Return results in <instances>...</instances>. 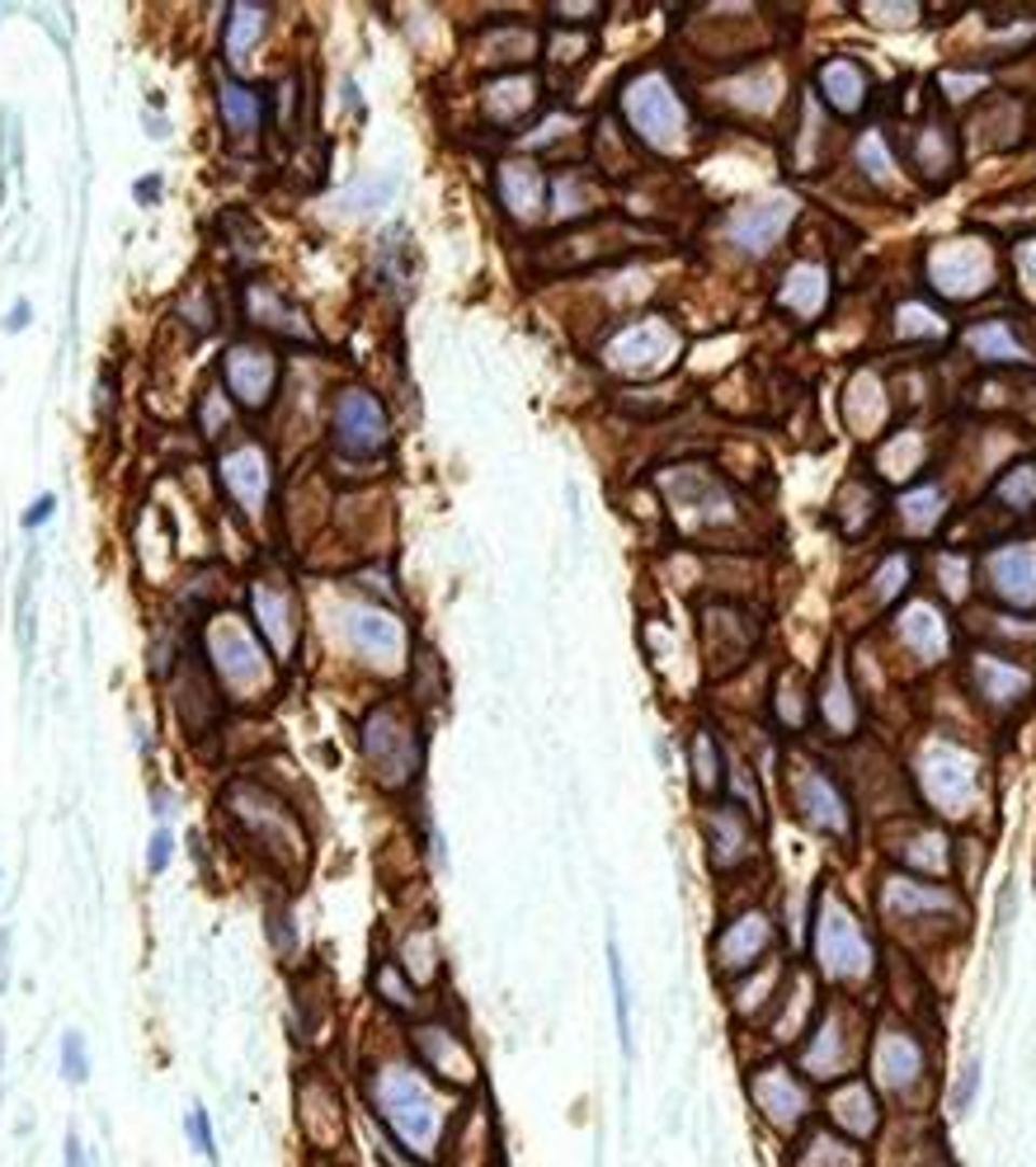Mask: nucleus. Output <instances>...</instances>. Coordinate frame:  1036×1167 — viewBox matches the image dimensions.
Here are the masks:
<instances>
[{
    "label": "nucleus",
    "instance_id": "obj_1",
    "mask_svg": "<svg viewBox=\"0 0 1036 1167\" xmlns=\"http://www.w3.org/2000/svg\"><path fill=\"white\" fill-rule=\"evenodd\" d=\"M354 1087H358L354 1107L372 1130H382L392 1144H400L424 1167L444 1163L452 1121H458L466 1097H452L448 1087H438L430 1073L414 1065L406 1055V1045H400V1027H396V1049H368V1055H358Z\"/></svg>",
    "mask_w": 1036,
    "mask_h": 1167
},
{
    "label": "nucleus",
    "instance_id": "obj_2",
    "mask_svg": "<svg viewBox=\"0 0 1036 1167\" xmlns=\"http://www.w3.org/2000/svg\"><path fill=\"white\" fill-rule=\"evenodd\" d=\"M801 951L824 989L858 998L881 975V946L867 928V918L839 894L829 880L810 890L806 900V928H801Z\"/></svg>",
    "mask_w": 1036,
    "mask_h": 1167
},
{
    "label": "nucleus",
    "instance_id": "obj_3",
    "mask_svg": "<svg viewBox=\"0 0 1036 1167\" xmlns=\"http://www.w3.org/2000/svg\"><path fill=\"white\" fill-rule=\"evenodd\" d=\"M217 806H222V820L231 824V838H236L264 871H274L278 880H288V885H297V880L306 876L311 834H306V824L297 820V810L283 800V791L255 782V777H231Z\"/></svg>",
    "mask_w": 1036,
    "mask_h": 1167
},
{
    "label": "nucleus",
    "instance_id": "obj_4",
    "mask_svg": "<svg viewBox=\"0 0 1036 1167\" xmlns=\"http://www.w3.org/2000/svg\"><path fill=\"white\" fill-rule=\"evenodd\" d=\"M199 655L207 673H213L217 692L227 706L236 711H264L278 697V659L264 645V635L255 631L250 613L241 607H213L203 621Z\"/></svg>",
    "mask_w": 1036,
    "mask_h": 1167
},
{
    "label": "nucleus",
    "instance_id": "obj_5",
    "mask_svg": "<svg viewBox=\"0 0 1036 1167\" xmlns=\"http://www.w3.org/2000/svg\"><path fill=\"white\" fill-rule=\"evenodd\" d=\"M862 1073L886 1097L890 1116H924L938 1087V1045L904 1013H881L867 1035Z\"/></svg>",
    "mask_w": 1036,
    "mask_h": 1167
},
{
    "label": "nucleus",
    "instance_id": "obj_6",
    "mask_svg": "<svg viewBox=\"0 0 1036 1167\" xmlns=\"http://www.w3.org/2000/svg\"><path fill=\"white\" fill-rule=\"evenodd\" d=\"M354 749L363 772L378 782L386 796H406L424 777V754H430V725L424 711L410 697H382L368 706L354 725Z\"/></svg>",
    "mask_w": 1036,
    "mask_h": 1167
},
{
    "label": "nucleus",
    "instance_id": "obj_7",
    "mask_svg": "<svg viewBox=\"0 0 1036 1167\" xmlns=\"http://www.w3.org/2000/svg\"><path fill=\"white\" fill-rule=\"evenodd\" d=\"M876 918L900 946L952 942L966 932V894L952 880H924L886 866L876 876Z\"/></svg>",
    "mask_w": 1036,
    "mask_h": 1167
},
{
    "label": "nucleus",
    "instance_id": "obj_8",
    "mask_svg": "<svg viewBox=\"0 0 1036 1167\" xmlns=\"http://www.w3.org/2000/svg\"><path fill=\"white\" fill-rule=\"evenodd\" d=\"M910 782L938 824H970L984 800V758L956 734H928L910 758Z\"/></svg>",
    "mask_w": 1036,
    "mask_h": 1167
},
{
    "label": "nucleus",
    "instance_id": "obj_9",
    "mask_svg": "<svg viewBox=\"0 0 1036 1167\" xmlns=\"http://www.w3.org/2000/svg\"><path fill=\"white\" fill-rule=\"evenodd\" d=\"M745 1101L759 1130L792 1144L810 1121H820V1087L792 1065L782 1049H759L745 1065Z\"/></svg>",
    "mask_w": 1036,
    "mask_h": 1167
},
{
    "label": "nucleus",
    "instance_id": "obj_10",
    "mask_svg": "<svg viewBox=\"0 0 1036 1167\" xmlns=\"http://www.w3.org/2000/svg\"><path fill=\"white\" fill-rule=\"evenodd\" d=\"M867 1035H872V1021L862 1017V1007L853 1003L848 993L824 998L820 1017L810 1021V1031L801 1035V1045L792 1049V1065L806 1073L815 1087H834L862 1073L867 1059Z\"/></svg>",
    "mask_w": 1036,
    "mask_h": 1167
},
{
    "label": "nucleus",
    "instance_id": "obj_11",
    "mask_svg": "<svg viewBox=\"0 0 1036 1167\" xmlns=\"http://www.w3.org/2000/svg\"><path fill=\"white\" fill-rule=\"evenodd\" d=\"M782 800L792 810V820L824 842H853V834H858V800H853L848 782L815 754L787 758Z\"/></svg>",
    "mask_w": 1036,
    "mask_h": 1167
},
{
    "label": "nucleus",
    "instance_id": "obj_12",
    "mask_svg": "<svg viewBox=\"0 0 1036 1167\" xmlns=\"http://www.w3.org/2000/svg\"><path fill=\"white\" fill-rule=\"evenodd\" d=\"M400 1045L406 1055L420 1065L438 1087H448L452 1097H472V1093H486V1069H481V1055H476L472 1035L452 1013H424L420 1021L400 1027Z\"/></svg>",
    "mask_w": 1036,
    "mask_h": 1167
},
{
    "label": "nucleus",
    "instance_id": "obj_13",
    "mask_svg": "<svg viewBox=\"0 0 1036 1167\" xmlns=\"http://www.w3.org/2000/svg\"><path fill=\"white\" fill-rule=\"evenodd\" d=\"M292 1125L306 1158H344L354 1144V1097L330 1069L306 1065L292 1083Z\"/></svg>",
    "mask_w": 1036,
    "mask_h": 1167
},
{
    "label": "nucleus",
    "instance_id": "obj_14",
    "mask_svg": "<svg viewBox=\"0 0 1036 1167\" xmlns=\"http://www.w3.org/2000/svg\"><path fill=\"white\" fill-rule=\"evenodd\" d=\"M335 635L344 641L349 659L368 673V678L382 683H406V673L414 664V650L420 645L410 641V627L396 613H386L378 603H344L340 617H335Z\"/></svg>",
    "mask_w": 1036,
    "mask_h": 1167
},
{
    "label": "nucleus",
    "instance_id": "obj_15",
    "mask_svg": "<svg viewBox=\"0 0 1036 1167\" xmlns=\"http://www.w3.org/2000/svg\"><path fill=\"white\" fill-rule=\"evenodd\" d=\"M622 119L645 147H655V155H689V141L697 133L689 104L665 71H641L622 85Z\"/></svg>",
    "mask_w": 1036,
    "mask_h": 1167
},
{
    "label": "nucleus",
    "instance_id": "obj_16",
    "mask_svg": "<svg viewBox=\"0 0 1036 1167\" xmlns=\"http://www.w3.org/2000/svg\"><path fill=\"white\" fill-rule=\"evenodd\" d=\"M777 942H782V923H777V909L763 900H745L735 904L731 914L717 923L707 942V961H711V975L721 984L749 975V970L768 965L777 956Z\"/></svg>",
    "mask_w": 1036,
    "mask_h": 1167
},
{
    "label": "nucleus",
    "instance_id": "obj_17",
    "mask_svg": "<svg viewBox=\"0 0 1036 1167\" xmlns=\"http://www.w3.org/2000/svg\"><path fill=\"white\" fill-rule=\"evenodd\" d=\"M881 857L896 871L924 880H952L956 871V834L928 814H890L881 824Z\"/></svg>",
    "mask_w": 1036,
    "mask_h": 1167
},
{
    "label": "nucleus",
    "instance_id": "obj_18",
    "mask_svg": "<svg viewBox=\"0 0 1036 1167\" xmlns=\"http://www.w3.org/2000/svg\"><path fill=\"white\" fill-rule=\"evenodd\" d=\"M697 828H703V852L711 876H745L763 862V820H754L735 800H711L697 806Z\"/></svg>",
    "mask_w": 1036,
    "mask_h": 1167
},
{
    "label": "nucleus",
    "instance_id": "obj_19",
    "mask_svg": "<svg viewBox=\"0 0 1036 1167\" xmlns=\"http://www.w3.org/2000/svg\"><path fill=\"white\" fill-rule=\"evenodd\" d=\"M392 443V414L372 386L349 382L330 400V448L340 457H382Z\"/></svg>",
    "mask_w": 1036,
    "mask_h": 1167
},
{
    "label": "nucleus",
    "instance_id": "obj_20",
    "mask_svg": "<svg viewBox=\"0 0 1036 1167\" xmlns=\"http://www.w3.org/2000/svg\"><path fill=\"white\" fill-rule=\"evenodd\" d=\"M820 1121L844 1139H853V1144L876 1149V1139L886 1135V1125H890V1107H886V1097L867 1083V1073H853V1079L834 1083V1087H820Z\"/></svg>",
    "mask_w": 1036,
    "mask_h": 1167
},
{
    "label": "nucleus",
    "instance_id": "obj_21",
    "mask_svg": "<svg viewBox=\"0 0 1036 1167\" xmlns=\"http://www.w3.org/2000/svg\"><path fill=\"white\" fill-rule=\"evenodd\" d=\"M245 613H250L255 631L264 635V645L274 650V659L288 669L297 650H302V603H297V593L283 579L255 575L250 589H245Z\"/></svg>",
    "mask_w": 1036,
    "mask_h": 1167
},
{
    "label": "nucleus",
    "instance_id": "obj_22",
    "mask_svg": "<svg viewBox=\"0 0 1036 1167\" xmlns=\"http://www.w3.org/2000/svg\"><path fill=\"white\" fill-rule=\"evenodd\" d=\"M966 687L990 716H1018L1036 692V673L999 650H970L966 659Z\"/></svg>",
    "mask_w": 1036,
    "mask_h": 1167
},
{
    "label": "nucleus",
    "instance_id": "obj_23",
    "mask_svg": "<svg viewBox=\"0 0 1036 1167\" xmlns=\"http://www.w3.org/2000/svg\"><path fill=\"white\" fill-rule=\"evenodd\" d=\"M862 716H867L862 687L853 678L844 650H834L824 659L820 678H815V725H820L829 739H839V744H853V739L862 734Z\"/></svg>",
    "mask_w": 1036,
    "mask_h": 1167
},
{
    "label": "nucleus",
    "instance_id": "obj_24",
    "mask_svg": "<svg viewBox=\"0 0 1036 1167\" xmlns=\"http://www.w3.org/2000/svg\"><path fill=\"white\" fill-rule=\"evenodd\" d=\"M500 1158H504V1139L495 1121V1101L486 1093H472L462 1101L458 1121H452V1135L438 1167H500Z\"/></svg>",
    "mask_w": 1036,
    "mask_h": 1167
},
{
    "label": "nucleus",
    "instance_id": "obj_25",
    "mask_svg": "<svg viewBox=\"0 0 1036 1167\" xmlns=\"http://www.w3.org/2000/svg\"><path fill=\"white\" fill-rule=\"evenodd\" d=\"M673 354H679V330H673L669 320H659V316H645V320H637V326H627L613 344L603 348L608 368L622 372V377H631V382H645L651 372L669 368Z\"/></svg>",
    "mask_w": 1036,
    "mask_h": 1167
},
{
    "label": "nucleus",
    "instance_id": "obj_26",
    "mask_svg": "<svg viewBox=\"0 0 1036 1167\" xmlns=\"http://www.w3.org/2000/svg\"><path fill=\"white\" fill-rule=\"evenodd\" d=\"M278 354L259 340H236L222 354V386L241 400L250 414L269 410L278 396Z\"/></svg>",
    "mask_w": 1036,
    "mask_h": 1167
},
{
    "label": "nucleus",
    "instance_id": "obj_27",
    "mask_svg": "<svg viewBox=\"0 0 1036 1167\" xmlns=\"http://www.w3.org/2000/svg\"><path fill=\"white\" fill-rule=\"evenodd\" d=\"M984 589L1004 613H1036V541H1004L984 555Z\"/></svg>",
    "mask_w": 1036,
    "mask_h": 1167
},
{
    "label": "nucleus",
    "instance_id": "obj_28",
    "mask_svg": "<svg viewBox=\"0 0 1036 1167\" xmlns=\"http://www.w3.org/2000/svg\"><path fill=\"white\" fill-rule=\"evenodd\" d=\"M890 641H896V650L910 655L918 669H938L942 659L952 655V627H948V617L938 613V603H928V599L900 607L896 621H890Z\"/></svg>",
    "mask_w": 1036,
    "mask_h": 1167
},
{
    "label": "nucleus",
    "instance_id": "obj_29",
    "mask_svg": "<svg viewBox=\"0 0 1036 1167\" xmlns=\"http://www.w3.org/2000/svg\"><path fill=\"white\" fill-rule=\"evenodd\" d=\"M495 184H500L504 212H509L523 231H537L542 222H547L551 179H547V170H542L537 161H523V155H514V161H500Z\"/></svg>",
    "mask_w": 1036,
    "mask_h": 1167
},
{
    "label": "nucleus",
    "instance_id": "obj_30",
    "mask_svg": "<svg viewBox=\"0 0 1036 1167\" xmlns=\"http://www.w3.org/2000/svg\"><path fill=\"white\" fill-rule=\"evenodd\" d=\"M976 259H990L984 245L976 236H956V241H942L938 250L928 255V283L948 297H976L994 283V269H976Z\"/></svg>",
    "mask_w": 1036,
    "mask_h": 1167
},
{
    "label": "nucleus",
    "instance_id": "obj_31",
    "mask_svg": "<svg viewBox=\"0 0 1036 1167\" xmlns=\"http://www.w3.org/2000/svg\"><path fill=\"white\" fill-rule=\"evenodd\" d=\"M368 993H372V1003L382 1007V1017H392L396 1027H410V1021H420L424 1013H434V993H424L420 984L396 965L392 951H382L378 961L368 965Z\"/></svg>",
    "mask_w": 1036,
    "mask_h": 1167
},
{
    "label": "nucleus",
    "instance_id": "obj_32",
    "mask_svg": "<svg viewBox=\"0 0 1036 1167\" xmlns=\"http://www.w3.org/2000/svg\"><path fill=\"white\" fill-rule=\"evenodd\" d=\"M217 476H222V490H227V499L236 504L241 513H250L259 518L264 513V504H269V457H264V448L259 443H236V448H227L222 457H217Z\"/></svg>",
    "mask_w": 1036,
    "mask_h": 1167
},
{
    "label": "nucleus",
    "instance_id": "obj_33",
    "mask_svg": "<svg viewBox=\"0 0 1036 1167\" xmlns=\"http://www.w3.org/2000/svg\"><path fill=\"white\" fill-rule=\"evenodd\" d=\"M782 1167H872V1149L853 1144L824 1121H810L792 1144L782 1149Z\"/></svg>",
    "mask_w": 1036,
    "mask_h": 1167
},
{
    "label": "nucleus",
    "instance_id": "obj_34",
    "mask_svg": "<svg viewBox=\"0 0 1036 1167\" xmlns=\"http://www.w3.org/2000/svg\"><path fill=\"white\" fill-rule=\"evenodd\" d=\"M683 758H689V782H693L697 806L725 800V739L717 734V725L697 720L689 739H683Z\"/></svg>",
    "mask_w": 1036,
    "mask_h": 1167
},
{
    "label": "nucleus",
    "instance_id": "obj_35",
    "mask_svg": "<svg viewBox=\"0 0 1036 1167\" xmlns=\"http://www.w3.org/2000/svg\"><path fill=\"white\" fill-rule=\"evenodd\" d=\"M787 965L782 956H773L768 965H759V970H749V975L740 979H731L725 984V998H731V1017H735V1027H763L773 1013V998L777 989H782V979H787Z\"/></svg>",
    "mask_w": 1036,
    "mask_h": 1167
},
{
    "label": "nucleus",
    "instance_id": "obj_36",
    "mask_svg": "<svg viewBox=\"0 0 1036 1167\" xmlns=\"http://www.w3.org/2000/svg\"><path fill=\"white\" fill-rule=\"evenodd\" d=\"M392 956L406 975L420 984L424 993H438L444 989V942H438L434 923H414V928H400V937L392 942Z\"/></svg>",
    "mask_w": 1036,
    "mask_h": 1167
},
{
    "label": "nucleus",
    "instance_id": "obj_37",
    "mask_svg": "<svg viewBox=\"0 0 1036 1167\" xmlns=\"http://www.w3.org/2000/svg\"><path fill=\"white\" fill-rule=\"evenodd\" d=\"M217 109H222L227 137L236 141V147L255 151V147H259V127H264V113H269V109H264V95H259L255 85L222 75V81H217Z\"/></svg>",
    "mask_w": 1036,
    "mask_h": 1167
},
{
    "label": "nucleus",
    "instance_id": "obj_38",
    "mask_svg": "<svg viewBox=\"0 0 1036 1167\" xmlns=\"http://www.w3.org/2000/svg\"><path fill=\"white\" fill-rule=\"evenodd\" d=\"M810 720H815V683L796 669L777 673L768 687V725L777 734H801L810 730Z\"/></svg>",
    "mask_w": 1036,
    "mask_h": 1167
},
{
    "label": "nucleus",
    "instance_id": "obj_39",
    "mask_svg": "<svg viewBox=\"0 0 1036 1167\" xmlns=\"http://www.w3.org/2000/svg\"><path fill=\"white\" fill-rule=\"evenodd\" d=\"M537 99H542V85L533 71H495L486 85V119L514 127V123L533 119Z\"/></svg>",
    "mask_w": 1036,
    "mask_h": 1167
},
{
    "label": "nucleus",
    "instance_id": "obj_40",
    "mask_svg": "<svg viewBox=\"0 0 1036 1167\" xmlns=\"http://www.w3.org/2000/svg\"><path fill=\"white\" fill-rule=\"evenodd\" d=\"M820 99L839 119H858L867 109V99H872V75L848 57H829L820 67Z\"/></svg>",
    "mask_w": 1036,
    "mask_h": 1167
},
{
    "label": "nucleus",
    "instance_id": "obj_41",
    "mask_svg": "<svg viewBox=\"0 0 1036 1167\" xmlns=\"http://www.w3.org/2000/svg\"><path fill=\"white\" fill-rule=\"evenodd\" d=\"M792 217V207L787 203H745V207H735L731 212V241L735 245H745L749 255H763L768 245L782 236V222Z\"/></svg>",
    "mask_w": 1036,
    "mask_h": 1167
},
{
    "label": "nucleus",
    "instance_id": "obj_42",
    "mask_svg": "<svg viewBox=\"0 0 1036 1167\" xmlns=\"http://www.w3.org/2000/svg\"><path fill=\"white\" fill-rule=\"evenodd\" d=\"M824 297H829L824 269L820 264H792L787 269V278H782V288H777V306H787L792 316L810 320V316H820Z\"/></svg>",
    "mask_w": 1036,
    "mask_h": 1167
},
{
    "label": "nucleus",
    "instance_id": "obj_43",
    "mask_svg": "<svg viewBox=\"0 0 1036 1167\" xmlns=\"http://www.w3.org/2000/svg\"><path fill=\"white\" fill-rule=\"evenodd\" d=\"M608 979H613V1021H617V1045H622V1059H637V1017H631V979H627V965H622V946L617 937L608 932Z\"/></svg>",
    "mask_w": 1036,
    "mask_h": 1167
},
{
    "label": "nucleus",
    "instance_id": "obj_44",
    "mask_svg": "<svg viewBox=\"0 0 1036 1167\" xmlns=\"http://www.w3.org/2000/svg\"><path fill=\"white\" fill-rule=\"evenodd\" d=\"M274 10H264V5H236V10H227V33H222V47H227V57L231 61H245L255 52L259 43V33H264V24Z\"/></svg>",
    "mask_w": 1036,
    "mask_h": 1167
},
{
    "label": "nucleus",
    "instance_id": "obj_45",
    "mask_svg": "<svg viewBox=\"0 0 1036 1167\" xmlns=\"http://www.w3.org/2000/svg\"><path fill=\"white\" fill-rule=\"evenodd\" d=\"M185 1144L193 1158H203L207 1167H222V1149H217V1125H213V1111L203 1101H193L185 1111Z\"/></svg>",
    "mask_w": 1036,
    "mask_h": 1167
},
{
    "label": "nucleus",
    "instance_id": "obj_46",
    "mask_svg": "<svg viewBox=\"0 0 1036 1167\" xmlns=\"http://www.w3.org/2000/svg\"><path fill=\"white\" fill-rule=\"evenodd\" d=\"M264 928H269V946H274L278 961H292L297 946H302V932H297V914L288 900H274L264 914Z\"/></svg>",
    "mask_w": 1036,
    "mask_h": 1167
},
{
    "label": "nucleus",
    "instance_id": "obj_47",
    "mask_svg": "<svg viewBox=\"0 0 1036 1167\" xmlns=\"http://www.w3.org/2000/svg\"><path fill=\"white\" fill-rule=\"evenodd\" d=\"M980 1083H984V1059H966L962 1073L948 1083V1116L952 1121H966L976 1111V1097H980Z\"/></svg>",
    "mask_w": 1036,
    "mask_h": 1167
},
{
    "label": "nucleus",
    "instance_id": "obj_48",
    "mask_svg": "<svg viewBox=\"0 0 1036 1167\" xmlns=\"http://www.w3.org/2000/svg\"><path fill=\"white\" fill-rule=\"evenodd\" d=\"M994 499H999L1004 509H1013V513H1027L1036 504V462H1018L1013 471L994 485Z\"/></svg>",
    "mask_w": 1036,
    "mask_h": 1167
},
{
    "label": "nucleus",
    "instance_id": "obj_49",
    "mask_svg": "<svg viewBox=\"0 0 1036 1167\" xmlns=\"http://www.w3.org/2000/svg\"><path fill=\"white\" fill-rule=\"evenodd\" d=\"M970 348L984 358H999V362H1027V348H1018L1013 344V330L999 326V320H990V326H976L966 334Z\"/></svg>",
    "mask_w": 1036,
    "mask_h": 1167
},
{
    "label": "nucleus",
    "instance_id": "obj_50",
    "mask_svg": "<svg viewBox=\"0 0 1036 1167\" xmlns=\"http://www.w3.org/2000/svg\"><path fill=\"white\" fill-rule=\"evenodd\" d=\"M57 1073H62V1083H71V1087L90 1083V1041L76 1027L62 1031V1041H57Z\"/></svg>",
    "mask_w": 1036,
    "mask_h": 1167
},
{
    "label": "nucleus",
    "instance_id": "obj_51",
    "mask_svg": "<svg viewBox=\"0 0 1036 1167\" xmlns=\"http://www.w3.org/2000/svg\"><path fill=\"white\" fill-rule=\"evenodd\" d=\"M904 584H910V561H904V555L881 561V569L872 575V603L876 607H896L900 593H904Z\"/></svg>",
    "mask_w": 1036,
    "mask_h": 1167
},
{
    "label": "nucleus",
    "instance_id": "obj_52",
    "mask_svg": "<svg viewBox=\"0 0 1036 1167\" xmlns=\"http://www.w3.org/2000/svg\"><path fill=\"white\" fill-rule=\"evenodd\" d=\"M900 509L910 513V533H918V518H924V533L932 523H938V513H942V495L932 485H918V490H904L900 495Z\"/></svg>",
    "mask_w": 1036,
    "mask_h": 1167
},
{
    "label": "nucleus",
    "instance_id": "obj_53",
    "mask_svg": "<svg viewBox=\"0 0 1036 1167\" xmlns=\"http://www.w3.org/2000/svg\"><path fill=\"white\" fill-rule=\"evenodd\" d=\"M171 862H175V834H171V828L155 824V828H151V838H147V876H151V880H155V876H165V871H171Z\"/></svg>",
    "mask_w": 1036,
    "mask_h": 1167
},
{
    "label": "nucleus",
    "instance_id": "obj_54",
    "mask_svg": "<svg viewBox=\"0 0 1036 1167\" xmlns=\"http://www.w3.org/2000/svg\"><path fill=\"white\" fill-rule=\"evenodd\" d=\"M147 800H151V814H155V824H161V828H171V820H175V810H179V800H175V791H171V786H165V782H155V786H151V796H147Z\"/></svg>",
    "mask_w": 1036,
    "mask_h": 1167
},
{
    "label": "nucleus",
    "instance_id": "obj_55",
    "mask_svg": "<svg viewBox=\"0 0 1036 1167\" xmlns=\"http://www.w3.org/2000/svg\"><path fill=\"white\" fill-rule=\"evenodd\" d=\"M62 1167H95V1153L85 1149V1139L76 1135V1130L62 1139Z\"/></svg>",
    "mask_w": 1036,
    "mask_h": 1167
},
{
    "label": "nucleus",
    "instance_id": "obj_56",
    "mask_svg": "<svg viewBox=\"0 0 1036 1167\" xmlns=\"http://www.w3.org/2000/svg\"><path fill=\"white\" fill-rule=\"evenodd\" d=\"M52 513H57V495H43V499H33L29 509H24V527H29V533H38V527H43Z\"/></svg>",
    "mask_w": 1036,
    "mask_h": 1167
},
{
    "label": "nucleus",
    "instance_id": "obj_57",
    "mask_svg": "<svg viewBox=\"0 0 1036 1167\" xmlns=\"http://www.w3.org/2000/svg\"><path fill=\"white\" fill-rule=\"evenodd\" d=\"M424 848H430V866H434V871H444V866H448V842H444V834H438V824H424Z\"/></svg>",
    "mask_w": 1036,
    "mask_h": 1167
},
{
    "label": "nucleus",
    "instance_id": "obj_58",
    "mask_svg": "<svg viewBox=\"0 0 1036 1167\" xmlns=\"http://www.w3.org/2000/svg\"><path fill=\"white\" fill-rule=\"evenodd\" d=\"M29 320H33V306H29V302H15V306L5 311V320H0V330H5V334H15V330L29 326Z\"/></svg>",
    "mask_w": 1036,
    "mask_h": 1167
},
{
    "label": "nucleus",
    "instance_id": "obj_59",
    "mask_svg": "<svg viewBox=\"0 0 1036 1167\" xmlns=\"http://www.w3.org/2000/svg\"><path fill=\"white\" fill-rule=\"evenodd\" d=\"M133 198L137 203H155V198H161V175H141L137 184H133Z\"/></svg>",
    "mask_w": 1036,
    "mask_h": 1167
},
{
    "label": "nucleus",
    "instance_id": "obj_60",
    "mask_svg": "<svg viewBox=\"0 0 1036 1167\" xmlns=\"http://www.w3.org/2000/svg\"><path fill=\"white\" fill-rule=\"evenodd\" d=\"M924 1167H952V1158H948V1153H938V1158H932V1163H924Z\"/></svg>",
    "mask_w": 1036,
    "mask_h": 1167
},
{
    "label": "nucleus",
    "instance_id": "obj_61",
    "mask_svg": "<svg viewBox=\"0 0 1036 1167\" xmlns=\"http://www.w3.org/2000/svg\"><path fill=\"white\" fill-rule=\"evenodd\" d=\"M311 1167H326V1163H321V1158H311Z\"/></svg>",
    "mask_w": 1036,
    "mask_h": 1167
},
{
    "label": "nucleus",
    "instance_id": "obj_62",
    "mask_svg": "<svg viewBox=\"0 0 1036 1167\" xmlns=\"http://www.w3.org/2000/svg\"><path fill=\"white\" fill-rule=\"evenodd\" d=\"M0 885H5V871H0Z\"/></svg>",
    "mask_w": 1036,
    "mask_h": 1167
}]
</instances>
